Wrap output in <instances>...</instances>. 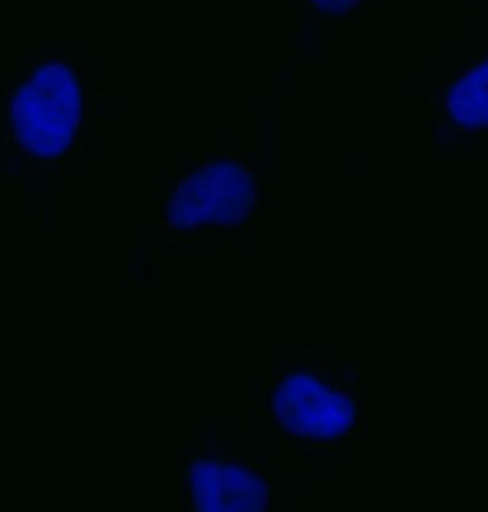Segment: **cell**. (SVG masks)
<instances>
[{
	"mask_svg": "<svg viewBox=\"0 0 488 512\" xmlns=\"http://www.w3.org/2000/svg\"><path fill=\"white\" fill-rule=\"evenodd\" d=\"M312 12L323 19H343L362 9L367 0H306Z\"/></svg>",
	"mask_w": 488,
	"mask_h": 512,
	"instance_id": "obj_6",
	"label": "cell"
},
{
	"mask_svg": "<svg viewBox=\"0 0 488 512\" xmlns=\"http://www.w3.org/2000/svg\"><path fill=\"white\" fill-rule=\"evenodd\" d=\"M186 504L196 511H264L270 488L259 470L242 461L199 457L185 474Z\"/></svg>",
	"mask_w": 488,
	"mask_h": 512,
	"instance_id": "obj_4",
	"label": "cell"
},
{
	"mask_svg": "<svg viewBox=\"0 0 488 512\" xmlns=\"http://www.w3.org/2000/svg\"><path fill=\"white\" fill-rule=\"evenodd\" d=\"M440 140L456 143L488 133V50L454 73L439 93Z\"/></svg>",
	"mask_w": 488,
	"mask_h": 512,
	"instance_id": "obj_5",
	"label": "cell"
},
{
	"mask_svg": "<svg viewBox=\"0 0 488 512\" xmlns=\"http://www.w3.org/2000/svg\"><path fill=\"white\" fill-rule=\"evenodd\" d=\"M274 424L287 437L304 443L336 444L356 430L360 403L319 368H290L270 391Z\"/></svg>",
	"mask_w": 488,
	"mask_h": 512,
	"instance_id": "obj_3",
	"label": "cell"
},
{
	"mask_svg": "<svg viewBox=\"0 0 488 512\" xmlns=\"http://www.w3.org/2000/svg\"><path fill=\"white\" fill-rule=\"evenodd\" d=\"M10 102L12 132L26 153L58 159L75 146L83 125L82 79L66 60H48L20 80Z\"/></svg>",
	"mask_w": 488,
	"mask_h": 512,
	"instance_id": "obj_1",
	"label": "cell"
},
{
	"mask_svg": "<svg viewBox=\"0 0 488 512\" xmlns=\"http://www.w3.org/2000/svg\"><path fill=\"white\" fill-rule=\"evenodd\" d=\"M256 172L240 156H216L187 170L167 193L165 220L175 232L237 229L252 219Z\"/></svg>",
	"mask_w": 488,
	"mask_h": 512,
	"instance_id": "obj_2",
	"label": "cell"
}]
</instances>
